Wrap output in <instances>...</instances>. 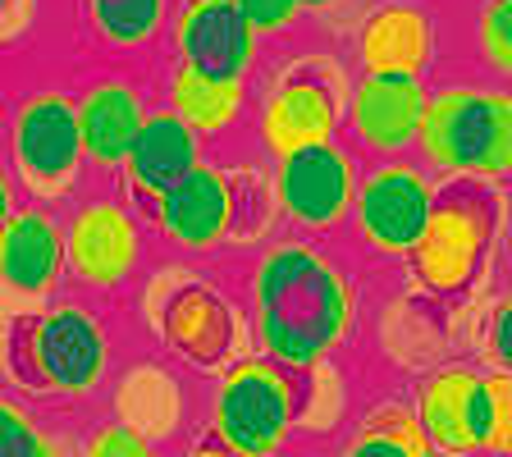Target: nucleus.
<instances>
[{"label":"nucleus","mask_w":512,"mask_h":457,"mask_svg":"<svg viewBox=\"0 0 512 457\" xmlns=\"http://www.w3.org/2000/svg\"><path fill=\"white\" fill-rule=\"evenodd\" d=\"M87 147L78 128V96L32 92L10 115V174L28 202H64L83 183Z\"/></svg>","instance_id":"6"},{"label":"nucleus","mask_w":512,"mask_h":457,"mask_svg":"<svg viewBox=\"0 0 512 457\" xmlns=\"http://www.w3.org/2000/svg\"><path fill=\"white\" fill-rule=\"evenodd\" d=\"M471 439L476 453L512 457V371H485L471 398Z\"/></svg>","instance_id":"23"},{"label":"nucleus","mask_w":512,"mask_h":457,"mask_svg":"<svg viewBox=\"0 0 512 457\" xmlns=\"http://www.w3.org/2000/svg\"><path fill=\"white\" fill-rule=\"evenodd\" d=\"M503 229V192L494 179L476 174H444L435 183V206L416 252L407 256L416 284L444 302L467 298L485 275L494 238Z\"/></svg>","instance_id":"3"},{"label":"nucleus","mask_w":512,"mask_h":457,"mask_svg":"<svg viewBox=\"0 0 512 457\" xmlns=\"http://www.w3.org/2000/svg\"><path fill=\"white\" fill-rule=\"evenodd\" d=\"M357 60H362V74L426 78L435 60V23L412 0H384L366 14L357 32Z\"/></svg>","instance_id":"18"},{"label":"nucleus","mask_w":512,"mask_h":457,"mask_svg":"<svg viewBox=\"0 0 512 457\" xmlns=\"http://www.w3.org/2000/svg\"><path fill=\"white\" fill-rule=\"evenodd\" d=\"M416 147L439 174H476V179L512 174V92L503 87L435 92Z\"/></svg>","instance_id":"5"},{"label":"nucleus","mask_w":512,"mask_h":457,"mask_svg":"<svg viewBox=\"0 0 512 457\" xmlns=\"http://www.w3.org/2000/svg\"><path fill=\"white\" fill-rule=\"evenodd\" d=\"M147 96L128 78L110 74L96 78L78 92V128H83V147H87V165L101 174H119L124 170L128 151L138 142L142 124H147Z\"/></svg>","instance_id":"17"},{"label":"nucleus","mask_w":512,"mask_h":457,"mask_svg":"<svg viewBox=\"0 0 512 457\" xmlns=\"http://www.w3.org/2000/svg\"><path fill=\"white\" fill-rule=\"evenodd\" d=\"M302 375L270 352L238 357L215 384L211 430L243 457H275L302 416Z\"/></svg>","instance_id":"4"},{"label":"nucleus","mask_w":512,"mask_h":457,"mask_svg":"<svg viewBox=\"0 0 512 457\" xmlns=\"http://www.w3.org/2000/svg\"><path fill=\"white\" fill-rule=\"evenodd\" d=\"M430 92L421 78L394 74H362L348 96V133L371 156H403L426 124Z\"/></svg>","instance_id":"16"},{"label":"nucleus","mask_w":512,"mask_h":457,"mask_svg":"<svg viewBox=\"0 0 512 457\" xmlns=\"http://www.w3.org/2000/svg\"><path fill=\"white\" fill-rule=\"evenodd\" d=\"M165 96H170V110L179 119H188L202 138H220L238 124L247 106V83L243 78H211L202 69H188V64H174L170 83H165Z\"/></svg>","instance_id":"20"},{"label":"nucleus","mask_w":512,"mask_h":457,"mask_svg":"<svg viewBox=\"0 0 512 457\" xmlns=\"http://www.w3.org/2000/svg\"><path fill=\"white\" fill-rule=\"evenodd\" d=\"M64 270H69L64 224L42 202H28L5 215V224H0V288L10 298V311H37L46 298H55Z\"/></svg>","instance_id":"13"},{"label":"nucleus","mask_w":512,"mask_h":457,"mask_svg":"<svg viewBox=\"0 0 512 457\" xmlns=\"http://www.w3.org/2000/svg\"><path fill=\"white\" fill-rule=\"evenodd\" d=\"M5 380L28 398H87L106 380L110 343L78 302L5 316Z\"/></svg>","instance_id":"2"},{"label":"nucleus","mask_w":512,"mask_h":457,"mask_svg":"<svg viewBox=\"0 0 512 457\" xmlns=\"http://www.w3.org/2000/svg\"><path fill=\"white\" fill-rule=\"evenodd\" d=\"M160 343L179 357L183 366L202 375H220L224 366H234L238 343H243V316L234 302L224 298L206 279H183L160 298L156 316Z\"/></svg>","instance_id":"11"},{"label":"nucleus","mask_w":512,"mask_h":457,"mask_svg":"<svg viewBox=\"0 0 512 457\" xmlns=\"http://www.w3.org/2000/svg\"><path fill=\"white\" fill-rule=\"evenodd\" d=\"M357 160L339 138L320 142V147H302L275 165V202L284 220L311 234H334L343 220H352L357 206Z\"/></svg>","instance_id":"9"},{"label":"nucleus","mask_w":512,"mask_h":457,"mask_svg":"<svg viewBox=\"0 0 512 457\" xmlns=\"http://www.w3.org/2000/svg\"><path fill=\"white\" fill-rule=\"evenodd\" d=\"M476 32H480V55L490 60V69L512 78V0H485Z\"/></svg>","instance_id":"26"},{"label":"nucleus","mask_w":512,"mask_h":457,"mask_svg":"<svg viewBox=\"0 0 512 457\" xmlns=\"http://www.w3.org/2000/svg\"><path fill=\"white\" fill-rule=\"evenodd\" d=\"M78 457H160L156 453V439L147 430H138L133 421H106V426H96L92 435L83 439Z\"/></svg>","instance_id":"25"},{"label":"nucleus","mask_w":512,"mask_h":457,"mask_svg":"<svg viewBox=\"0 0 512 457\" xmlns=\"http://www.w3.org/2000/svg\"><path fill=\"white\" fill-rule=\"evenodd\" d=\"M480 375L485 371H476L467 362H448L416 384L412 407L439 453H453V457L476 453V439H471V398H476Z\"/></svg>","instance_id":"19"},{"label":"nucleus","mask_w":512,"mask_h":457,"mask_svg":"<svg viewBox=\"0 0 512 457\" xmlns=\"http://www.w3.org/2000/svg\"><path fill=\"white\" fill-rule=\"evenodd\" d=\"M357 293L334 256L311 243H275L252 270V334L261 352L311 371L352 330Z\"/></svg>","instance_id":"1"},{"label":"nucleus","mask_w":512,"mask_h":457,"mask_svg":"<svg viewBox=\"0 0 512 457\" xmlns=\"http://www.w3.org/2000/svg\"><path fill=\"white\" fill-rule=\"evenodd\" d=\"M266 179L256 170H220V165H197L179 188L165 192L156 206L160 238L179 252H211V247L243 238L247 211L261 202Z\"/></svg>","instance_id":"7"},{"label":"nucleus","mask_w":512,"mask_h":457,"mask_svg":"<svg viewBox=\"0 0 512 457\" xmlns=\"http://www.w3.org/2000/svg\"><path fill=\"white\" fill-rule=\"evenodd\" d=\"M334 5H343V0H302V10H334Z\"/></svg>","instance_id":"31"},{"label":"nucleus","mask_w":512,"mask_h":457,"mask_svg":"<svg viewBox=\"0 0 512 457\" xmlns=\"http://www.w3.org/2000/svg\"><path fill=\"white\" fill-rule=\"evenodd\" d=\"M0 457H69L60 435L37 426V416L14 394L0 398Z\"/></svg>","instance_id":"24"},{"label":"nucleus","mask_w":512,"mask_h":457,"mask_svg":"<svg viewBox=\"0 0 512 457\" xmlns=\"http://www.w3.org/2000/svg\"><path fill=\"white\" fill-rule=\"evenodd\" d=\"M430 453H435V444H430L416 407L380 403L362 421V430L343 444L339 457H430Z\"/></svg>","instance_id":"22"},{"label":"nucleus","mask_w":512,"mask_h":457,"mask_svg":"<svg viewBox=\"0 0 512 457\" xmlns=\"http://www.w3.org/2000/svg\"><path fill=\"white\" fill-rule=\"evenodd\" d=\"M234 5L247 14V23H252L261 37L288 32L293 23H298V14H302V0H234Z\"/></svg>","instance_id":"27"},{"label":"nucleus","mask_w":512,"mask_h":457,"mask_svg":"<svg viewBox=\"0 0 512 457\" xmlns=\"http://www.w3.org/2000/svg\"><path fill=\"white\" fill-rule=\"evenodd\" d=\"M0 23H5V42L23 37V28L32 23V0H0Z\"/></svg>","instance_id":"29"},{"label":"nucleus","mask_w":512,"mask_h":457,"mask_svg":"<svg viewBox=\"0 0 512 457\" xmlns=\"http://www.w3.org/2000/svg\"><path fill=\"white\" fill-rule=\"evenodd\" d=\"M490 357H494V366L499 371H512V298L508 302H499V311L490 316Z\"/></svg>","instance_id":"28"},{"label":"nucleus","mask_w":512,"mask_h":457,"mask_svg":"<svg viewBox=\"0 0 512 457\" xmlns=\"http://www.w3.org/2000/svg\"><path fill=\"white\" fill-rule=\"evenodd\" d=\"M197 165H202V133L188 119L174 115L170 106L151 110L133 151H128L124 170H119L124 202L138 206L142 215H156V206L165 202V192L179 188Z\"/></svg>","instance_id":"15"},{"label":"nucleus","mask_w":512,"mask_h":457,"mask_svg":"<svg viewBox=\"0 0 512 457\" xmlns=\"http://www.w3.org/2000/svg\"><path fill=\"white\" fill-rule=\"evenodd\" d=\"M183 457H243V453H234V448L224 444V439L215 435V430H206V435L192 439V448H188Z\"/></svg>","instance_id":"30"},{"label":"nucleus","mask_w":512,"mask_h":457,"mask_svg":"<svg viewBox=\"0 0 512 457\" xmlns=\"http://www.w3.org/2000/svg\"><path fill=\"white\" fill-rule=\"evenodd\" d=\"M261 32L247 23L234 0H179L170 19V51L174 64L202 69L211 78H243L252 74Z\"/></svg>","instance_id":"14"},{"label":"nucleus","mask_w":512,"mask_h":457,"mask_svg":"<svg viewBox=\"0 0 512 457\" xmlns=\"http://www.w3.org/2000/svg\"><path fill=\"white\" fill-rule=\"evenodd\" d=\"M83 5H87V0H83Z\"/></svg>","instance_id":"33"},{"label":"nucleus","mask_w":512,"mask_h":457,"mask_svg":"<svg viewBox=\"0 0 512 457\" xmlns=\"http://www.w3.org/2000/svg\"><path fill=\"white\" fill-rule=\"evenodd\" d=\"M435 206V183L412 160H384L357 188L352 206V229L366 252L375 256H412L430 224Z\"/></svg>","instance_id":"8"},{"label":"nucleus","mask_w":512,"mask_h":457,"mask_svg":"<svg viewBox=\"0 0 512 457\" xmlns=\"http://www.w3.org/2000/svg\"><path fill=\"white\" fill-rule=\"evenodd\" d=\"M69 275L96 293H115L142 266V224L124 197H92L64 220Z\"/></svg>","instance_id":"12"},{"label":"nucleus","mask_w":512,"mask_h":457,"mask_svg":"<svg viewBox=\"0 0 512 457\" xmlns=\"http://www.w3.org/2000/svg\"><path fill=\"white\" fill-rule=\"evenodd\" d=\"M430 457H453V453H439V448H435V453H430Z\"/></svg>","instance_id":"32"},{"label":"nucleus","mask_w":512,"mask_h":457,"mask_svg":"<svg viewBox=\"0 0 512 457\" xmlns=\"http://www.w3.org/2000/svg\"><path fill=\"white\" fill-rule=\"evenodd\" d=\"M339 119H348L339 92V69L307 60L270 87V96L261 101L256 128H261V147L275 160H284L302 147L334 142L339 138Z\"/></svg>","instance_id":"10"},{"label":"nucleus","mask_w":512,"mask_h":457,"mask_svg":"<svg viewBox=\"0 0 512 457\" xmlns=\"http://www.w3.org/2000/svg\"><path fill=\"white\" fill-rule=\"evenodd\" d=\"M87 28L106 51H142L174 19L170 0H87Z\"/></svg>","instance_id":"21"}]
</instances>
